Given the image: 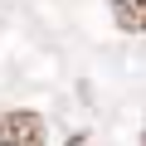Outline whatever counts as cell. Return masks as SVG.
<instances>
[{
  "label": "cell",
  "instance_id": "6da1fadb",
  "mask_svg": "<svg viewBox=\"0 0 146 146\" xmlns=\"http://www.w3.org/2000/svg\"><path fill=\"white\" fill-rule=\"evenodd\" d=\"M0 146H44V122L34 112H5L0 117Z\"/></svg>",
  "mask_w": 146,
  "mask_h": 146
},
{
  "label": "cell",
  "instance_id": "7a4b0ae2",
  "mask_svg": "<svg viewBox=\"0 0 146 146\" xmlns=\"http://www.w3.org/2000/svg\"><path fill=\"white\" fill-rule=\"evenodd\" d=\"M112 15H117V29H127V34H146V0H117Z\"/></svg>",
  "mask_w": 146,
  "mask_h": 146
},
{
  "label": "cell",
  "instance_id": "3957f363",
  "mask_svg": "<svg viewBox=\"0 0 146 146\" xmlns=\"http://www.w3.org/2000/svg\"><path fill=\"white\" fill-rule=\"evenodd\" d=\"M141 146H146V141H141Z\"/></svg>",
  "mask_w": 146,
  "mask_h": 146
}]
</instances>
